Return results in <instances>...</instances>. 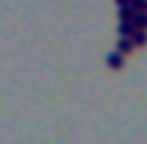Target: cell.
<instances>
[{
	"label": "cell",
	"instance_id": "1",
	"mask_svg": "<svg viewBox=\"0 0 147 144\" xmlns=\"http://www.w3.org/2000/svg\"><path fill=\"white\" fill-rule=\"evenodd\" d=\"M133 26H136V28H147V14H139V11H136V14H133Z\"/></svg>",
	"mask_w": 147,
	"mask_h": 144
},
{
	"label": "cell",
	"instance_id": "2",
	"mask_svg": "<svg viewBox=\"0 0 147 144\" xmlns=\"http://www.w3.org/2000/svg\"><path fill=\"white\" fill-rule=\"evenodd\" d=\"M133 45H136V42H133V37H122V42H119V51L125 54V51H130Z\"/></svg>",
	"mask_w": 147,
	"mask_h": 144
},
{
	"label": "cell",
	"instance_id": "3",
	"mask_svg": "<svg viewBox=\"0 0 147 144\" xmlns=\"http://www.w3.org/2000/svg\"><path fill=\"white\" fill-rule=\"evenodd\" d=\"M108 65H110V68H119V65H122V51L110 54V57H108Z\"/></svg>",
	"mask_w": 147,
	"mask_h": 144
},
{
	"label": "cell",
	"instance_id": "4",
	"mask_svg": "<svg viewBox=\"0 0 147 144\" xmlns=\"http://www.w3.org/2000/svg\"><path fill=\"white\" fill-rule=\"evenodd\" d=\"M116 3H119V6H127V3H130V0H116Z\"/></svg>",
	"mask_w": 147,
	"mask_h": 144
},
{
	"label": "cell",
	"instance_id": "5",
	"mask_svg": "<svg viewBox=\"0 0 147 144\" xmlns=\"http://www.w3.org/2000/svg\"><path fill=\"white\" fill-rule=\"evenodd\" d=\"M144 11H147V9H144Z\"/></svg>",
	"mask_w": 147,
	"mask_h": 144
}]
</instances>
